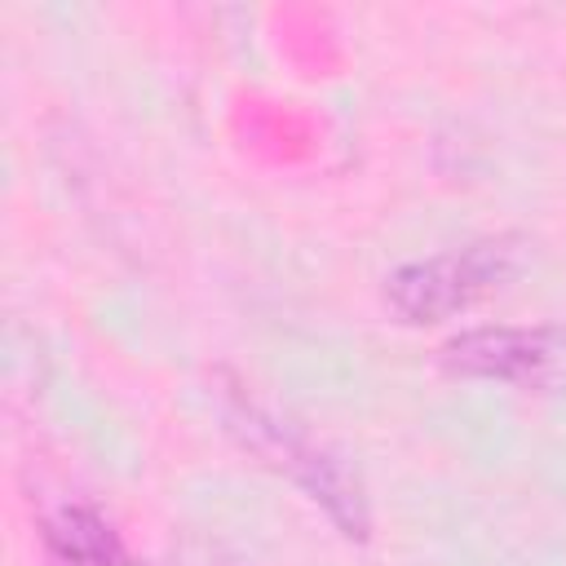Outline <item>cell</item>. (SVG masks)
I'll use <instances>...</instances> for the list:
<instances>
[{
	"instance_id": "1",
	"label": "cell",
	"mask_w": 566,
	"mask_h": 566,
	"mask_svg": "<svg viewBox=\"0 0 566 566\" xmlns=\"http://www.w3.org/2000/svg\"><path fill=\"white\" fill-rule=\"evenodd\" d=\"M226 420H230V429L243 438V447H252L270 469L287 473L314 504H323L327 517H332L345 535H354V539L367 535V500H363V486H358V478L345 473L340 460H332V455H327L323 447H314L305 433H296L292 424L265 416V411H261L256 402H248V398L230 402V407H226Z\"/></svg>"
},
{
	"instance_id": "4",
	"label": "cell",
	"mask_w": 566,
	"mask_h": 566,
	"mask_svg": "<svg viewBox=\"0 0 566 566\" xmlns=\"http://www.w3.org/2000/svg\"><path fill=\"white\" fill-rule=\"evenodd\" d=\"M44 539L66 566H124L128 562L115 526L84 504H62L44 522Z\"/></svg>"
},
{
	"instance_id": "3",
	"label": "cell",
	"mask_w": 566,
	"mask_h": 566,
	"mask_svg": "<svg viewBox=\"0 0 566 566\" xmlns=\"http://www.w3.org/2000/svg\"><path fill=\"white\" fill-rule=\"evenodd\" d=\"M562 354L557 332L548 327H513V323H495V327H469L460 336H451L442 345L447 367L464 371V376H486V380H535L539 371H548Z\"/></svg>"
},
{
	"instance_id": "2",
	"label": "cell",
	"mask_w": 566,
	"mask_h": 566,
	"mask_svg": "<svg viewBox=\"0 0 566 566\" xmlns=\"http://www.w3.org/2000/svg\"><path fill=\"white\" fill-rule=\"evenodd\" d=\"M513 239H478L424 261H407L385 279V301L407 323H442L495 292L513 274Z\"/></svg>"
}]
</instances>
